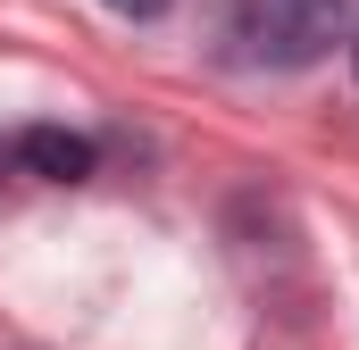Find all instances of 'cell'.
I'll use <instances>...</instances> for the list:
<instances>
[{"mask_svg":"<svg viewBox=\"0 0 359 350\" xmlns=\"http://www.w3.org/2000/svg\"><path fill=\"white\" fill-rule=\"evenodd\" d=\"M8 159H17V142H0V167H8Z\"/></svg>","mask_w":359,"mask_h":350,"instance_id":"cell-4","label":"cell"},{"mask_svg":"<svg viewBox=\"0 0 359 350\" xmlns=\"http://www.w3.org/2000/svg\"><path fill=\"white\" fill-rule=\"evenodd\" d=\"M17 167L42 175V183H84L100 167V150H92V134H67V125H25L17 134Z\"/></svg>","mask_w":359,"mask_h":350,"instance_id":"cell-2","label":"cell"},{"mask_svg":"<svg viewBox=\"0 0 359 350\" xmlns=\"http://www.w3.org/2000/svg\"><path fill=\"white\" fill-rule=\"evenodd\" d=\"M117 17H168V0H109Z\"/></svg>","mask_w":359,"mask_h":350,"instance_id":"cell-3","label":"cell"},{"mask_svg":"<svg viewBox=\"0 0 359 350\" xmlns=\"http://www.w3.org/2000/svg\"><path fill=\"white\" fill-rule=\"evenodd\" d=\"M351 59H359V42H351Z\"/></svg>","mask_w":359,"mask_h":350,"instance_id":"cell-5","label":"cell"},{"mask_svg":"<svg viewBox=\"0 0 359 350\" xmlns=\"http://www.w3.org/2000/svg\"><path fill=\"white\" fill-rule=\"evenodd\" d=\"M343 8L351 0H243L234 8V42L259 67H318L343 42Z\"/></svg>","mask_w":359,"mask_h":350,"instance_id":"cell-1","label":"cell"}]
</instances>
